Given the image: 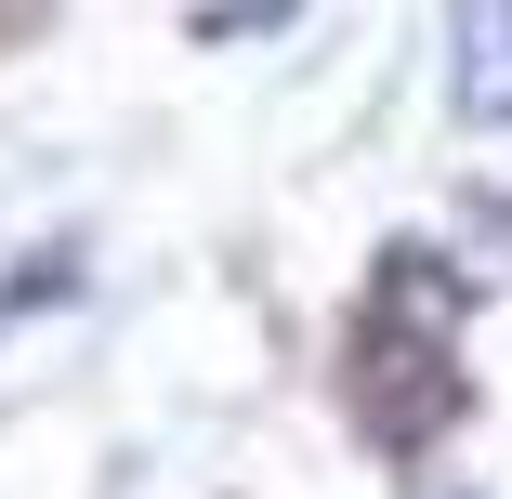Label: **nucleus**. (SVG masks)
Instances as JSON below:
<instances>
[{
  "mask_svg": "<svg viewBox=\"0 0 512 499\" xmlns=\"http://www.w3.org/2000/svg\"><path fill=\"white\" fill-rule=\"evenodd\" d=\"M355 408H368L381 447H434V434L460 421V368H447L434 316H381V329L355 342Z\"/></svg>",
  "mask_w": 512,
  "mask_h": 499,
  "instance_id": "1",
  "label": "nucleus"
},
{
  "mask_svg": "<svg viewBox=\"0 0 512 499\" xmlns=\"http://www.w3.org/2000/svg\"><path fill=\"white\" fill-rule=\"evenodd\" d=\"M460 119H512V0H460Z\"/></svg>",
  "mask_w": 512,
  "mask_h": 499,
  "instance_id": "2",
  "label": "nucleus"
},
{
  "mask_svg": "<svg viewBox=\"0 0 512 499\" xmlns=\"http://www.w3.org/2000/svg\"><path fill=\"white\" fill-rule=\"evenodd\" d=\"M276 14H302V0H224V14H211V40H237V27H276Z\"/></svg>",
  "mask_w": 512,
  "mask_h": 499,
  "instance_id": "3",
  "label": "nucleus"
}]
</instances>
